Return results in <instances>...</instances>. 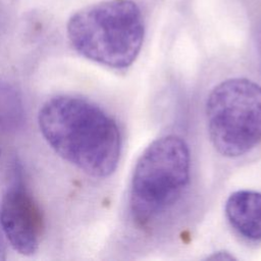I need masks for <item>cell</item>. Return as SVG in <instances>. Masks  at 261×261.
I'll use <instances>...</instances> for the list:
<instances>
[{
    "label": "cell",
    "instance_id": "obj_5",
    "mask_svg": "<svg viewBox=\"0 0 261 261\" xmlns=\"http://www.w3.org/2000/svg\"><path fill=\"white\" fill-rule=\"evenodd\" d=\"M0 224L10 245L30 256L39 248L44 230L42 211L20 180H15L3 196Z\"/></svg>",
    "mask_w": 261,
    "mask_h": 261
},
{
    "label": "cell",
    "instance_id": "obj_7",
    "mask_svg": "<svg viewBox=\"0 0 261 261\" xmlns=\"http://www.w3.org/2000/svg\"><path fill=\"white\" fill-rule=\"evenodd\" d=\"M4 232L0 224V261L6 259V243L4 240Z\"/></svg>",
    "mask_w": 261,
    "mask_h": 261
},
{
    "label": "cell",
    "instance_id": "obj_3",
    "mask_svg": "<svg viewBox=\"0 0 261 261\" xmlns=\"http://www.w3.org/2000/svg\"><path fill=\"white\" fill-rule=\"evenodd\" d=\"M208 141L220 157L240 161L261 149V80L246 73L220 77L203 105Z\"/></svg>",
    "mask_w": 261,
    "mask_h": 261
},
{
    "label": "cell",
    "instance_id": "obj_6",
    "mask_svg": "<svg viewBox=\"0 0 261 261\" xmlns=\"http://www.w3.org/2000/svg\"><path fill=\"white\" fill-rule=\"evenodd\" d=\"M225 217L234 231L250 242H261V193L239 190L224 205Z\"/></svg>",
    "mask_w": 261,
    "mask_h": 261
},
{
    "label": "cell",
    "instance_id": "obj_4",
    "mask_svg": "<svg viewBox=\"0 0 261 261\" xmlns=\"http://www.w3.org/2000/svg\"><path fill=\"white\" fill-rule=\"evenodd\" d=\"M67 36L82 56L114 69L130 66L144 42L140 8L132 0H105L87 6L67 23Z\"/></svg>",
    "mask_w": 261,
    "mask_h": 261
},
{
    "label": "cell",
    "instance_id": "obj_1",
    "mask_svg": "<svg viewBox=\"0 0 261 261\" xmlns=\"http://www.w3.org/2000/svg\"><path fill=\"white\" fill-rule=\"evenodd\" d=\"M42 135L63 159L93 177L117 168L122 139L116 120L96 103L75 96L48 100L39 112Z\"/></svg>",
    "mask_w": 261,
    "mask_h": 261
},
{
    "label": "cell",
    "instance_id": "obj_2",
    "mask_svg": "<svg viewBox=\"0 0 261 261\" xmlns=\"http://www.w3.org/2000/svg\"><path fill=\"white\" fill-rule=\"evenodd\" d=\"M192 180V157L177 135L154 140L139 157L130 179L127 210L138 229L159 227L184 202Z\"/></svg>",
    "mask_w": 261,
    "mask_h": 261
}]
</instances>
